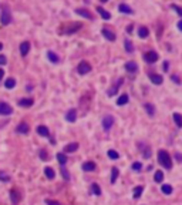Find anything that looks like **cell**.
I'll use <instances>...</instances> for the list:
<instances>
[{"mask_svg": "<svg viewBox=\"0 0 182 205\" xmlns=\"http://www.w3.org/2000/svg\"><path fill=\"white\" fill-rule=\"evenodd\" d=\"M0 22H2L3 26H7V24L11 23V13H10V10H9V7H3L2 16H0Z\"/></svg>", "mask_w": 182, "mask_h": 205, "instance_id": "obj_3", "label": "cell"}, {"mask_svg": "<svg viewBox=\"0 0 182 205\" xmlns=\"http://www.w3.org/2000/svg\"><path fill=\"white\" fill-rule=\"evenodd\" d=\"M118 175H119V170L118 168H112L111 170V184H114L115 181H117V178H118Z\"/></svg>", "mask_w": 182, "mask_h": 205, "instance_id": "obj_30", "label": "cell"}, {"mask_svg": "<svg viewBox=\"0 0 182 205\" xmlns=\"http://www.w3.org/2000/svg\"><path fill=\"white\" fill-rule=\"evenodd\" d=\"M149 78H151V81H152L154 84H162V81H164L162 76L155 74V73H151V74H149Z\"/></svg>", "mask_w": 182, "mask_h": 205, "instance_id": "obj_19", "label": "cell"}, {"mask_svg": "<svg viewBox=\"0 0 182 205\" xmlns=\"http://www.w3.org/2000/svg\"><path fill=\"white\" fill-rule=\"evenodd\" d=\"M10 114H13L11 105L4 101H0V116H10Z\"/></svg>", "mask_w": 182, "mask_h": 205, "instance_id": "obj_4", "label": "cell"}, {"mask_svg": "<svg viewBox=\"0 0 182 205\" xmlns=\"http://www.w3.org/2000/svg\"><path fill=\"white\" fill-rule=\"evenodd\" d=\"M46 204H47V205H61L59 201H54V199H48V198L46 199Z\"/></svg>", "mask_w": 182, "mask_h": 205, "instance_id": "obj_43", "label": "cell"}, {"mask_svg": "<svg viewBox=\"0 0 182 205\" xmlns=\"http://www.w3.org/2000/svg\"><path fill=\"white\" fill-rule=\"evenodd\" d=\"M138 34H140V37L141 39H147L148 37V34H149V31H148V29L145 26H141L140 27V30H138Z\"/></svg>", "mask_w": 182, "mask_h": 205, "instance_id": "obj_28", "label": "cell"}, {"mask_svg": "<svg viewBox=\"0 0 182 205\" xmlns=\"http://www.w3.org/2000/svg\"><path fill=\"white\" fill-rule=\"evenodd\" d=\"M77 71L80 74H87V73L91 71V64H90L88 61H80V64H78V67H77Z\"/></svg>", "mask_w": 182, "mask_h": 205, "instance_id": "obj_6", "label": "cell"}, {"mask_svg": "<svg viewBox=\"0 0 182 205\" xmlns=\"http://www.w3.org/2000/svg\"><path fill=\"white\" fill-rule=\"evenodd\" d=\"M2 49H3V44H2V43H0V50H2Z\"/></svg>", "mask_w": 182, "mask_h": 205, "instance_id": "obj_50", "label": "cell"}, {"mask_svg": "<svg viewBox=\"0 0 182 205\" xmlns=\"http://www.w3.org/2000/svg\"><path fill=\"white\" fill-rule=\"evenodd\" d=\"M10 199H11V204L13 205H19L20 199H22V195L17 190H11L10 191Z\"/></svg>", "mask_w": 182, "mask_h": 205, "instance_id": "obj_7", "label": "cell"}, {"mask_svg": "<svg viewBox=\"0 0 182 205\" xmlns=\"http://www.w3.org/2000/svg\"><path fill=\"white\" fill-rule=\"evenodd\" d=\"M112 125H114V117L110 116V114L103 117V127H104L105 131H110Z\"/></svg>", "mask_w": 182, "mask_h": 205, "instance_id": "obj_5", "label": "cell"}, {"mask_svg": "<svg viewBox=\"0 0 182 205\" xmlns=\"http://www.w3.org/2000/svg\"><path fill=\"white\" fill-rule=\"evenodd\" d=\"M107 154H108V157H110L111 160H118V158H119V154L117 153V151H114V150H110Z\"/></svg>", "mask_w": 182, "mask_h": 205, "instance_id": "obj_39", "label": "cell"}, {"mask_svg": "<svg viewBox=\"0 0 182 205\" xmlns=\"http://www.w3.org/2000/svg\"><path fill=\"white\" fill-rule=\"evenodd\" d=\"M171 7L174 9V10H176V13H178L179 16H182V7H179V6H176V4H171Z\"/></svg>", "mask_w": 182, "mask_h": 205, "instance_id": "obj_42", "label": "cell"}, {"mask_svg": "<svg viewBox=\"0 0 182 205\" xmlns=\"http://www.w3.org/2000/svg\"><path fill=\"white\" fill-rule=\"evenodd\" d=\"M124 46H125V50L128 53H132L134 51V46H132V43H131L130 40H125L124 41Z\"/></svg>", "mask_w": 182, "mask_h": 205, "instance_id": "obj_37", "label": "cell"}, {"mask_svg": "<svg viewBox=\"0 0 182 205\" xmlns=\"http://www.w3.org/2000/svg\"><path fill=\"white\" fill-rule=\"evenodd\" d=\"M60 171H61V175H63V178L66 179V181H70V174H68V171L66 170V168L61 167V170H60Z\"/></svg>", "mask_w": 182, "mask_h": 205, "instance_id": "obj_40", "label": "cell"}, {"mask_svg": "<svg viewBox=\"0 0 182 205\" xmlns=\"http://www.w3.org/2000/svg\"><path fill=\"white\" fill-rule=\"evenodd\" d=\"M95 170V164H94L93 161H87V162H84L83 164V171H86V172H91Z\"/></svg>", "mask_w": 182, "mask_h": 205, "instance_id": "obj_18", "label": "cell"}, {"mask_svg": "<svg viewBox=\"0 0 182 205\" xmlns=\"http://www.w3.org/2000/svg\"><path fill=\"white\" fill-rule=\"evenodd\" d=\"M66 120H67L68 123H74L75 120H77V110H74V108H71L70 111L66 114Z\"/></svg>", "mask_w": 182, "mask_h": 205, "instance_id": "obj_12", "label": "cell"}, {"mask_svg": "<svg viewBox=\"0 0 182 205\" xmlns=\"http://www.w3.org/2000/svg\"><path fill=\"white\" fill-rule=\"evenodd\" d=\"M118 10L121 11V13H125V14H132L134 11H132V9L128 6V4H125V3H121L118 6Z\"/></svg>", "mask_w": 182, "mask_h": 205, "instance_id": "obj_17", "label": "cell"}, {"mask_svg": "<svg viewBox=\"0 0 182 205\" xmlns=\"http://www.w3.org/2000/svg\"><path fill=\"white\" fill-rule=\"evenodd\" d=\"M3 76H4V71L2 70V68H0V80H2V78H3Z\"/></svg>", "mask_w": 182, "mask_h": 205, "instance_id": "obj_47", "label": "cell"}, {"mask_svg": "<svg viewBox=\"0 0 182 205\" xmlns=\"http://www.w3.org/2000/svg\"><path fill=\"white\" fill-rule=\"evenodd\" d=\"M67 160H68V158H67V155H66L64 153H59V154H57V161L61 164V167H64V165H66Z\"/></svg>", "mask_w": 182, "mask_h": 205, "instance_id": "obj_25", "label": "cell"}, {"mask_svg": "<svg viewBox=\"0 0 182 205\" xmlns=\"http://www.w3.org/2000/svg\"><path fill=\"white\" fill-rule=\"evenodd\" d=\"M75 13H77L78 16H83V17H86V19H94V16L91 14V11H88L87 9H77L75 10Z\"/></svg>", "mask_w": 182, "mask_h": 205, "instance_id": "obj_11", "label": "cell"}, {"mask_svg": "<svg viewBox=\"0 0 182 205\" xmlns=\"http://www.w3.org/2000/svg\"><path fill=\"white\" fill-rule=\"evenodd\" d=\"M77 148H78L77 142H71V144H67L64 147V153H74V151H77Z\"/></svg>", "mask_w": 182, "mask_h": 205, "instance_id": "obj_21", "label": "cell"}, {"mask_svg": "<svg viewBox=\"0 0 182 205\" xmlns=\"http://www.w3.org/2000/svg\"><path fill=\"white\" fill-rule=\"evenodd\" d=\"M101 33H103V36H104L107 40H110V41H114L115 40V34H114V31H111L110 29H107V27H104V29L101 30Z\"/></svg>", "mask_w": 182, "mask_h": 205, "instance_id": "obj_10", "label": "cell"}, {"mask_svg": "<svg viewBox=\"0 0 182 205\" xmlns=\"http://www.w3.org/2000/svg\"><path fill=\"white\" fill-rule=\"evenodd\" d=\"M33 103H34L33 98H20V100H19V105H20V107H24V108L31 107Z\"/></svg>", "mask_w": 182, "mask_h": 205, "instance_id": "obj_13", "label": "cell"}, {"mask_svg": "<svg viewBox=\"0 0 182 205\" xmlns=\"http://www.w3.org/2000/svg\"><path fill=\"white\" fill-rule=\"evenodd\" d=\"M172 78H174V80H175V83H179V78L176 77V76H172Z\"/></svg>", "mask_w": 182, "mask_h": 205, "instance_id": "obj_48", "label": "cell"}, {"mask_svg": "<svg viewBox=\"0 0 182 205\" xmlns=\"http://www.w3.org/2000/svg\"><path fill=\"white\" fill-rule=\"evenodd\" d=\"M154 179H155V182H162L164 181V172L162 171H155Z\"/></svg>", "mask_w": 182, "mask_h": 205, "instance_id": "obj_34", "label": "cell"}, {"mask_svg": "<svg viewBox=\"0 0 182 205\" xmlns=\"http://www.w3.org/2000/svg\"><path fill=\"white\" fill-rule=\"evenodd\" d=\"M161 190H162V192H164L165 195H171V194H172V187L168 185V184H164Z\"/></svg>", "mask_w": 182, "mask_h": 205, "instance_id": "obj_33", "label": "cell"}, {"mask_svg": "<svg viewBox=\"0 0 182 205\" xmlns=\"http://www.w3.org/2000/svg\"><path fill=\"white\" fill-rule=\"evenodd\" d=\"M127 103H128V96H127V94H123V96L117 100V104L118 105H124V104H127Z\"/></svg>", "mask_w": 182, "mask_h": 205, "instance_id": "obj_36", "label": "cell"}, {"mask_svg": "<svg viewBox=\"0 0 182 205\" xmlns=\"http://www.w3.org/2000/svg\"><path fill=\"white\" fill-rule=\"evenodd\" d=\"M40 158L43 161H47L48 154H47V151H46V150H40Z\"/></svg>", "mask_w": 182, "mask_h": 205, "instance_id": "obj_41", "label": "cell"}, {"mask_svg": "<svg viewBox=\"0 0 182 205\" xmlns=\"http://www.w3.org/2000/svg\"><path fill=\"white\" fill-rule=\"evenodd\" d=\"M131 168H132V171H141L142 170V164L140 162V161H135V162H132V165H131Z\"/></svg>", "mask_w": 182, "mask_h": 205, "instance_id": "obj_38", "label": "cell"}, {"mask_svg": "<svg viewBox=\"0 0 182 205\" xmlns=\"http://www.w3.org/2000/svg\"><path fill=\"white\" fill-rule=\"evenodd\" d=\"M174 121L178 127H182V116L179 114V113H175L174 114Z\"/></svg>", "mask_w": 182, "mask_h": 205, "instance_id": "obj_32", "label": "cell"}, {"mask_svg": "<svg viewBox=\"0 0 182 205\" xmlns=\"http://www.w3.org/2000/svg\"><path fill=\"white\" fill-rule=\"evenodd\" d=\"M144 59H145V61H148V63H155L156 60H158V54H156L155 51H148V53H145Z\"/></svg>", "mask_w": 182, "mask_h": 205, "instance_id": "obj_9", "label": "cell"}, {"mask_svg": "<svg viewBox=\"0 0 182 205\" xmlns=\"http://www.w3.org/2000/svg\"><path fill=\"white\" fill-rule=\"evenodd\" d=\"M44 174L48 179H54V177H56V172H54V170H53L51 167H46L44 168Z\"/></svg>", "mask_w": 182, "mask_h": 205, "instance_id": "obj_23", "label": "cell"}, {"mask_svg": "<svg viewBox=\"0 0 182 205\" xmlns=\"http://www.w3.org/2000/svg\"><path fill=\"white\" fill-rule=\"evenodd\" d=\"M144 157H145V158H149V157H151V150H149V148L145 150V151H144Z\"/></svg>", "mask_w": 182, "mask_h": 205, "instance_id": "obj_45", "label": "cell"}, {"mask_svg": "<svg viewBox=\"0 0 182 205\" xmlns=\"http://www.w3.org/2000/svg\"><path fill=\"white\" fill-rule=\"evenodd\" d=\"M101 2H103V3H105V2H108V0H101Z\"/></svg>", "mask_w": 182, "mask_h": 205, "instance_id": "obj_51", "label": "cell"}, {"mask_svg": "<svg viewBox=\"0 0 182 205\" xmlns=\"http://www.w3.org/2000/svg\"><path fill=\"white\" fill-rule=\"evenodd\" d=\"M6 63H7V59H6V56L0 54V66H4Z\"/></svg>", "mask_w": 182, "mask_h": 205, "instance_id": "obj_44", "label": "cell"}, {"mask_svg": "<svg viewBox=\"0 0 182 205\" xmlns=\"http://www.w3.org/2000/svg\"><path fill=\"white\" fill-rule=\"evenodd\" d=\"M47 57H48V60H50L51 63H59V61H60L59 56H57L54 51H48L47 53Z\"/></svg>", "mask_w": 182, "mask_h": 205, "instance_id": "obj_29", "label": "cell"}, {"mask_svg": "<svg viewBox=\"0 0 182 205\" xmlns=\"http://www.w3.org/2000/svg\"><path fill=\"white\" fill-rule=\"evenodd\" d=\"M4 87H6V88H9V90H11V88H14L16 87V80L14 78H7V80H6V81H4Z\"/></svg>", "mask_w": 182, "mask_h": 205, "instance_id": "obj_27", "label": "cell"}, {"mask_svg": "<svg viewBox=\"0 0 182 205\" xmlns=\"http://www.w3.org/2000/svg\"><path fill=\"white\" fill-rule=\"evenodd\" d=\"M91 194H94V195H101V190H100V187H98V184H93L91 185Z\"/></svg>", "mask_w": 182, "mask_h": 205, "instance_id": "obj_35", "label": "cell"}, {"mask_svg": "<svg viewBox=\"0 0 182 205\" xmlns=\"http://www.w3.org/2000/svg\"><path fill=\"white\" fill-rule=\"evenodd\" d=\"M125 70L128 71V73H137V70H138L137 63H134V61H128V63H125Z\"/></svg>", "mask_w": 182, "mask_h": 205, "instance_id": "obj_16", "label": "cell"}, {"mask_svg": "<svg viewBox=\"0 0 182 205\" xmlns=\"http://www.w3.org/2000/svg\"><path fill=\"white\" fill-rule=\"evenodd\" d=\"M97 11L100 13V16H101V17H103L104 20H110V19H111V14H110L107 10H104L103 7H97Z\"/></svg>", "mask_w": 182, "mask_h": 205, "instance_id": "obj_22", "label": "cell"}, {"mask_svg": "<svg viewBox=\"0 0 182 205\" xmlns=\"http://www.w3.org/2000/svg\"><path fill=\"white\" fill-rule=\"evenodd\" d=\"M80 29H81V23L71 22V23H68V24H63L61 29H60V31L63 34H73V33H75V31H78Z\"/></svg>", "mask_w": 182, "mask_h": 205, "instance_id": "obj_2", "label": "cell"}, {"mask_svg": "<svg viewBox=\"0 0 182 205\" xmlns=\"http://www.w3.org/2000/svg\"><path fill=\"white\" fill-rule=\"evenodd\" d=\"M29 131H30V127H29V124L27 123H20L17 127H16V133L17 134H29Z\"/></svg>", "mask_w": 182, "mask_h": 205, "instance_id": "obj_8", "label": "cell"}, {"mask_svg": "<svg viewBox=\"0 0 182 205\" xmlns=\"http://www.w3.org/2000/svg\"><path fill=\"white\" fill-rule=\"evenodd\" d=\"M37 134L41 135V137H50V131H48V128L46 127V125H38L37 127Z\"/></svg>", "mask_w": 182, "mask_h": 205, "instance_id": "obj_15", "label": "cell"}, {"mask_svg": "<svg viewBox=\"0 0 182 205\" xmlns=\"http://www.w3.org/2000/svg\"><path fill=\"white\" fill-rule=\"evenodd\" d=\"M145 110H147V113H148L149 117H154L155 116V108H154V105L151 104V103H145Z\"/></svg>", "mask_w": 182, "mask_h": 205, "instance_id": "obj_24", "label": "cell"}, {"mask_svg": "<svg viewBox=\"0 0 182 205\" xmlns=\"http://www.w3.org/2000/svg\"><path fill=\"white\" fill-rule=\"evenodd\" d=\"M178 29H179V30H181V31H182V20H181V22L178 23Z\"/></svg>", "mask_w": 182, "mask_h": 205, "instance_id": "obj_49", "label": "cell"}, {"mask_svg": "<svg viewBox=\"0 0 182 205\" xmlns=\"http://www.w3.org/2000/svg\"><path fill=\"white\" fill-rule=\"evenodd\" d=\"M164 70H165V71H168V63H167V61L164 63Z\"/></svg>", "mask_w": 182, "mask_h": 205, "instance_id": "obj_46", "label": "cell"}, {"mask_svg": "<svg viewBox=\"0 0 182 205\" xmlns=\"http://www.w3.org/2000/svg\"><path fill=\"white\" fill-rule=\"evenodd\" d=\"M10 179H11L10 175L6 174V171H0V181H2V182H9Z\"/></svg>", "mask_w": 182, "mask_h": 205, "instance_id": "obj_31", "label": "cell"}, {"mask_svg": "<svg viewBox=\"0 0 182 205\" xmlns=\"http://www.w3.org/2000/svg\"><path fill=\"white\" fill-rule=\"evenodd\" d=\"M29 50H30V43L29 41H23L22 44H20V54H22L23 57L27 56Z\"/></svg>", "mask_w": 182, "mask_h": 205, "instance_id": "obj_14", "label": "cell"}, {"mask_svg": "<svg viewBox=\"0 0 182 205\" xmlns=\"http://www.w3.org/2000/svg\"><path fill=\"white\" fill-rule=\"evenodd\" d=\"M158 162H160L164 168H167V170H171L172 168L171 155H169L168 151H165V150H160V151H158Z\"/></svg>", "mask_w": 182, "mask_h": 205, "instance_id": "obj_1", "label": "cell"}, {"mask_svg": "<svg viewBox=\"0 0 182 205\" xmlns=\"http://www.w3.org/2000/svg\"><path fill=\"white\" fill-rule=\"evenodd\" d=\"M121 84H123V78H119L118 81H117V84H115V86L112 87V88L108 90V96H110V97H112L114 94H117V91H118V87L121 86Z\"/></svg>", "mask_w": 182, "mask_h": 205, "instance_id": "obj_20", "label": "cell"}, {"mask_svg": "<svg viewBox=\"0 0 182 205\" xmlns=\"http://www.w3.org/2000/svg\"><path fill=\"white\" fill-rule=\"evenodd\" d=\"M142 192H144V187L138 185V187H135V188H134V195H132V197H134L135 199H138V198L142 195Z\"/></svg>", "mask_w": 182, "mask_h": 205, "instance_id": "obj_26", "label": "cell"}]
</instances>
